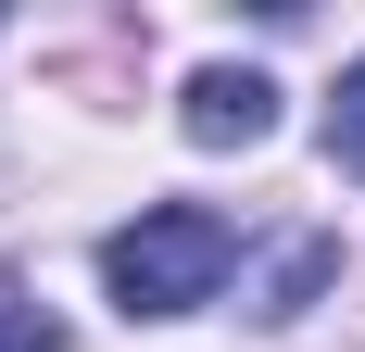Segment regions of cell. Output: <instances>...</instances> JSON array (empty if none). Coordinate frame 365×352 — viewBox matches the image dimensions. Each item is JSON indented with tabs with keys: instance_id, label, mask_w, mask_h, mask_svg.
I'll use <instances>...</instances> for the list:
<instances>
[{
	"instance_id": "1",
	"label": "cell",
	"mask_w": 365,
	"mask_h": 352,
	"mask_svg": "<svg viewBox=\"0 0 365 352\" xmlns=\"http://www.w3.org/2000/svg\"><path fill=\"white\" fill-rule=\"evenodd\" d=\"M227 264H240V239H227V214H202V202H151L139 227L101 239V277H113L126 315H189V302H215Z\"/></svg>"
},
{
	"instance_id": "2",
	"label": "cell",
	"mask_w": 365,
	"mask_h": 352,
	"mask_svg": "<svg viewBox=\"0 0 365 352\" xmlns=\"http://www.w3.org/2000/svg\"><path fill=\"white\" fill-rule=\"evenodd\" d=\"M264 126H277V88H264L252 63H202L189 76V139L202 151H252Z\"/></svg>"
},
{
	"instance_id": "3",
	"label": "cell",
	"mask_w": 365,
	"mask_h": 352,
	"mask_svg": "<svg viewBox=\"0 0 365 352\" xmlns=\"http://www.w3.org/2000/svg\"><path fill=\"white\" fill-rule=\"evenodd\" d=\"M328 277H340V252H328V239H302L290 264L264 277V302H252V315H302V302H315V289H328Z\"/></svg>"
},
{
	"instance_id": "4",
	"label": "cell",
	"mask_w": 365,
	"mask_h": 352,
	"mask_svg": "<svg viewBox=\"0 0 365 352\" xmlns=\"http://www.w3.org/2000/svg\"><path fill=\"white\" fill-rule=\"evenodd\" d=\"M328 151H340V164L365 176V63H353V76L328 88Z\"/></svg>"
},
{
	"instance_id": "5",
	"label": "cell",
	"mask_w": 365,
	"mask_h": 352,
	"mask_svg": "<svg viewBox=\"0 0 365 352\" xmlns=\"http://www.w3.org/2000/svg\"><path fill=\"white\" fill-rule=\"evenodd\" d=\"M0 352H63V327L26 315V302H0Z\"/></svg>"
}]
</instances>
